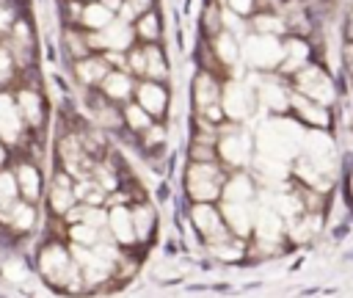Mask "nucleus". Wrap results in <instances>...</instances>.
Segmentation results:
<instances>
[{"label":"nucleus","mask_w":353,"mask_h":298,"mask_svg":"<svg viewBox=\"0 0 353 298\" xmlns=\"http://www.w3.org/2000/svg\"><path fill=\"white\" fill-rule=\"evenodd\" d=\"M303 130L295 124V121H287V119H273V121H265L259 135H256V146L262 152V157H270V160H290L292 155H298L303 149Z\"/></svg>","instance_id":"nucleus-1"},{"label":"nucleus","mask_w":353,"mask_h":298,"mask_svg":"<svg viewBox=\"0 0 353 298\" xmlns=\"http://www.w3.org/2000/svg\"><path fill=\"white\" fill-rule=\"evenodd\" d=\"M41 270L44 276L52 281V284H63V287H80V273H77V265L69 262V254L58 246L47 248L41 254Z\"/></svg>","instance_id":"nucleus-2"},{"label":"nucleus","mask_w":353,"mask_h":298,"mask_svg":"<svg viewBox=\"0 0 353 298\" xmlns=\"http://www.w3.org/2000/svg\"><path fill=\"white\" fill-rule=\"evenodd\" d=\"M301 152H303V157H306L314 168H320L323 174L331 177L336 155H334V143H331V138H328L325 132H320V130L309 132V135L303 138V149H301Z\"/></svg>","instance_id":"nucleus-3"},{"label":"nucleus","mask_w":353,"mask_h":298,"mask_svg":"<svg viewBox=\"0 0 353 298\" xmlns=\"http://www.w3.org/2000/svg\"><path fill=\"white\" fill-rule=\"evenodd\" d=\"M218 188H221V171L210 163H196L190 171H188V190L193 199L199 201H207V199H215L218 196Z\"/></svg>","instance_id":"nucleus-4"},{"label":"nucleus","mask_w":353,"mask_h":298,"mask_svg":"<svg viewBox=\"0 0 353 298\" xmlns=\"http://www.w3.org/2000/svg\"><path fill=\"white\" fill-rule=\"evenodd\" d=\"M245 61L251 66H259V69H268V66H276L281 58H284V50L281 44L276 41V36H251L245 41Z\"/></svg>","instance_id":"nucleus-5"},{"label":"nucleus","mask_w":353,"mask_h":298,"mask_svg":"<svg viewBox=\"0 0 353 298\" xmlns=\"http://www.w3.org/2000/svg\"><path fill=\"white\" fill-rule=\"evenodd\" d=\"M298 88H301L306 97L317 99L320 105L334 102V86H331L328 74L320 72L317 66H309V69H303V72L298 74Z\"/></svg>","instance_id":"nucleus-6"},{"label":"nucleus","mask_w":353,"mask_h":298,"mask_svg":"<svg viewBox=\"0 0 353 298\" xmlns=\"http://www.w3.org/2000/svg\"><path fill=\"white\" fill-rule=\"evenodd\" d=\"M74 259H77L80 270L85 273L88 284H99V281L110 273V262H113V259L102 257L97 248H94V251H88V248H83V246H80V248L74 246Z\"/></svg>","instance_id":"nucleus-7"},{"label":"nucleus","mask_w":353,"mask_h":298,"mask_svg":"<svg viewBox=\"0 0 353 298\" xmlns=\"http://www.w3.org/2000/svg\"><path fill=\"white\" fill-rule=\"evenodd\" d=\"M130 41H132V30H130V25L124 19L108 22L102 28V33H97L91 39V44H102V47H110V50H124Z\"/></svg>","instance_id":"nucleus-8"},{"label":"nucleus","mask_w":353,"mask_h":298,"mask_svg":"<svg viewBox=\"0 0 353 298\" xmlns=\"http://www.w3.org/2000/svg\"><path fill=\"white\" fill-rule=\"evenodd\" d=\"M223 108L232 119H245L248 110H251V91L248 86L243 83H232L226 91H223Z\"/></svg>","instance_id":"nucleus-9"},{"label":"nucleus","mask_w":353,"mask_h":298,"mask_svg":"<svg viewBox=\"0 0 353 298\" xmlns=\"http://www.w3.org/2000/svg\"><path fill=\"white\" fill-rule=\"evenodd\" d=\"M193 221H196V226L201 229V235H204L207 240H212V243H226V232H223V226H221V221H218V215H215L212 207L199 204V207L193 210Z\"/></svg>","instance_id":"nucleus-10"},{"label":"nucleus","mask_w":353,"mask_h":298,"mask_svg":"<svg viewBox=\"0 0 353 298\" xmlns=\"http://www.w3.org/2000/svg\"><path fill=\"white\" fill-rule=\"evenodd\" d=\"M248 152H251V138L245 132H232L221 141V155L226 163L232 166H240L248 160Z\"/></svg>","instance_id":"nucleus-11"},{"label":"nucleus","mask_w":353,"mask_h":298,"mask_svg":"<svg viewBox=\"0 0 353 298\" xmlns=\"http://www.w3.org/2000/svg\"><path fill=\"white\" fill-rule=\"evenodd\" d=\"M108 223L113 229V237L119 243H132L138 235H135V221H132V212H127L124 207H113L108 212Z\"/></svg>","instance_id":"nucleus-12"},{"label":"nucleus","mask_w":353,"mask_h":298,"mask_svg":"<svg viewBox=\"0 0 353 298\" xmlns=\"http://www.w3.org/2000/svg\"><path fill=\"white\" fill-rule=\"evenodd\" d=\"M19 110H17V105L11 102V97H6V94H0V135L6 138V141H17V135H19Z\"/></svg>","instance_id":"nucleus-13"},{"label":"nucleus","mask_w":353,"mask_h":298,"mask_svg":"<svg viewBox=\"0 0 353 298\" xmlns=\"http://www.w3.org/2000/svg\"><path fill=\"white\" fill-rule=\"evenodd\" d=\"M223 212H226V218H229V223H232V229H234L237 235H248V229H251L248 201H226Z\"/></svg>","instance_id":"nucleus-14"},{"label":"nucleus","mask_w":353,"mask_h":298,"mask_svg":"<svg viewBox=\"0 0 353 298\" xmlns=\"http://www.w3.org/2000/svg\"><path fill=\"white\" fill-rule=\"evenodd\" d=\"M279 210H259L256 215V235L262 240H279V232H281V221H279Z\"/></svg>","instance_id":"nucleus-15"},{"label":"nucleus","mask_w":353,"mask_h":298,"mask_svg":"<svg viewBox=\"0 0 353 298\" xmlns=\"http://www.w3.org/2000/svg\"><path fill=\"white\" fill-rule=\"evenodd\" d=\"M292 105H295V110H298L303 119H309L312 124H320V127H323V124L328 121V113L320 108V102H317V99H314V102H309V99H303V97H298V94H295V97H292Z\"/></svg>","instance_id":"nucleus-16"},{"label":"nucleus","mask_w":353,"mask_h":298,"mask_svg":"<svg viewBox=\"0 0 353 298\" xmlns=\"http://www.w3.org/2000/svg\"><path fill=\"white\" fill-rule=\"evenodd\" d=\"M14 204H17V185H14L11 174H0V218L8 221Z\"/></svg>","instance_id":"nucleus-17"},{"label":"nucleus","mask_w":353,"mask_h":298,"mask_svg":"<svg viewBox=\"0 0 353 298\" xmlns=\"http://www.w3.org/2000/svg\"><path fill=\"white\" fill-rule=\"evenodd\" d=\"M138 99H141V105H143L149 113H160V110L165 108V94H163V88H157V86H141V88H138Z\"/></svg>","instance_id":"nucleus-18"},{"label":"nucleus","mask_w":353,"mask_h":298,"mask_svg":"<svg viewBox=\"0 0 353 298\" xmlns=\"http://www.w3.org/2000/svg\"><path fill=\"white\" fill-rule=\"evenodd\" d=\"M72 201H74V190H69L66 179H63V177H58V182L52 185V199H50L52 210H58V212H66V210L72 207Z\"/></svg>","instance_id":"nucleus-19"},{"label":"nucleus","mask_w":353,"mask_h":298,"mask_svg":"<svg viewBox=\"0 0 353 298\" xmlns=\"http://www.w3.org/2000/svg\"><path fill=\"white\" fill-rule=\"evenodd\" d=\"M215 99H218V88H215V83H212L207 74H201V77L196 80V102H199V108L204 110V108L215 105Z\"/></svg>","instance_id":"nucleus-20"},{"label":"nucleus","mask_w":353,"mask_h":298,"mask_svg":"<svg viewBox=\"0 0 353 298\" xmlns=\"http://www.w3.org/2000/svg\"><path fill=\"white\" fill-rule=\"evenodd\" d=\"M251 179L248 177H234L229 185H226V190H223V196H226V201H248L251 199Z\"/></svg>","instance_id":"nucleus-21"},{"label":"nucleus","mask_w":353,"mask_h":298,"mask_svg":"<svg viewBox=\"0 0 353 298\" xmlns=\"http://www.w3.org/2000/svg\"><path fill=\"white\" fill-rule=\"evenodd\" d=\"M259 91H262V102H265L268 108H273V110H284V108H287V94H284L276 83H262Z\"/></svg>","instance_id":"nucleus-22"},{"label":"nucleus","mask_w":353,"mask_h":298,"mask_svg":"<svg viewBox=\"0 0 353 298\" xmlns=\"http://www.w3.org/2000/svg\"><path fill=\"white\" fill-rule=\"evenodd\" d=\"M17 177H19V185H22L25 199H36L39 196V171L30 168V166H22Z\"/></svg>","instance_id":"nucleus-23"},{"label":"nucleus","mask_w":353,"mask_h":298,"mask_svg":"<svg viewBox=\"0 0 353 298\" xmlns=\"http://www.w3.org/2000/svg\"><path fill=\"white\" fill-rule=\"evenodd\" d=\"M284 61V69H298V66H303V61H306V44L303 41H290L287 44V55L281 58Z\"/></svg>","instance_id":"nucleus-24"},{"label":"nucleus","mask_w":353,"mask_h":298,"mask_svg":"<svg viewBox=\"0 0 353 298\" xmlns=\"http://www.w3.org/2000/svg\"><path fill=\"white\" fill-rule=\"evenodd\" d=\"M85 19V25H91V28H97V30H102L108 22H110V8L108 6H91V8H85V14H83Z\"/></svg>","instance_id":"nucleus-25"},{"label":"nucleus","mask_w":353,"mask_h":298,"mask_svg":"<svg viewBox=\"0 0 353 298\" xmlns=\"http://www.w3.org/2000/svg\"><path fill=\"white\" fill-rule=\"evenodd\" d=\"M77 74H80L85 83L105 80V63H102V61H83V63H77Z\"/></svg>","instance_id":"nucleus-26"},{"label":"nucleus","mask_w":353,"mask_h":298,"mask_svg":"<svg viewBox=\"0 0 353 298\" xmlns=\"http://www.w3.org/2000/svg\"><path fill=\"white\" fill-rule=\"evenodd\" d=\"M105 91L110 94V97H124L127 91H130V80L121 74V72H113V74H105Z\"/></svg>","instance_id":"nucleus-27"},{"label":"nucleus","mask_w":353,"mask_h":298,"mask_svg":"<svg viewBox=\"0 0 353 298\" xmlns=\"http://www.w3.org/2000/svg\"><path fill=\"white\" fill-rule=\"evenodd\" d=\"M33 210L28 207V204H14V210H11V215H8V223L11 226H17V229H28V226H33Z\"/></svg>","instance_id":"nucleus-28"},{"label":"nucleus","mask_w":353,"mask_h":298,"mask_svg":"<svg viewBox=\"0 0 353 298\" xmlns=\"http://www.w3.org/2000/svg\"><path fill=\"white\" fill-rule=\"evenodd\" d=\"M74 199H85L88 204H99V201H102V188H97L94 182L83 179V182L74 188Z\"/></svg>","instance_id":"nucleus-29"},{"label":"nucleus","mask_w":353,"mask_h":298,"mask_svg":"<svg viewBox=\"0 0 353 298\" xmlns=\"http://www.w3.org/2000/svg\"><path fill=\"white\" fill-rule=\"evenodd\" d=\"M72 237H74L80 246H97V243H99L97 226H91V223H77V226L72 229Z\"/></svg>","instance_id":"nucleus-30"},{"label":"nucleus","mask_w":353,"mask_h":298,"mask_svg":"<svg viewBox=\"0 0 353 298\" xmlns=\"http://www.w3.org/2000/svg\"><path fill=\"white\" fill-rule=\"evenodd\" d=\"M19 105H22V113L28 116V121H39V119H41V108H39V97H36V94L25 91V94L19 97Z\"/></svg>","instance_id":"nucleus-31"},{"label":"nucleus","mask_w":353,"mask_h":298,"mask_svg":"<svg viewBox=\"0 0 353 298\" xmlns=\"http://www.w3.org/2000/svg\"><path fill=\"white\" fill-rule=\"evenodd\" d=\"M132 221H135V235L138 237H146L149 229H152V210L149 207H138L132 212Z\"/></svg>","instance_id":"nucleus-32"},{"label":"nucleus","mask_w":353,"mask_h":298,"mask_svg":"<svg viewBox=\"0 0 353 298\" xmlns=\"http://www.w3.org/2000/svg\"><path fill=\"white\" fill-rule=\"evenodd\" d=\"M215 47H218V55H221L226 63H234V61H237V47H234V41H232V36H218Z\"/></svg>","instance_id":"nucleus-33"},{"label":"nucleus","mask_w":353,"mask_h":298,"mask_svg":"<svg viewBox=\"0 0 353 298\" xmlns=\"http://www.w3.org/2000/svg\"><path fill=\"white\" fill-rule=\"evenodd\" d=\"M3 273H6V279H8L11 284H19V281L28 279V270H25V265H22L19 259H8L6 268H3Z\"/></svg>","instance_id":"nucleus-34"},{"label":"nucleus","mask_w":353,"mask_h":298,"mask_svg":"<svg viewBox=\"0 0 353 298\" xmlns=\"http://www.w3.org/2000/svg\"><path fill=\"white\" fill-rule=\"evenodd\" d=\"M146 72L154 77H165V63L157 50H146Z\"/></svg>","instance_id":"nucleus-35"},{"label":"nucleus","mask_w":353,"mask_h":298,"mask_svg":"<svg viewBox=\"0 0 353 298\" xmlns=\"http://www.w3.org/2000/svg\"><path fill=\"white\" fill-rule=\"evenodd\" d=\"M127 121H130L135 130H146V127H149V116L143 113V105H141V108H138V105L127 108Z\"/></svg>","instance_id":"nucleus-36"},{"label":"nucleus","mask_w":353,"mask_h":298,"mask_svg":"<svg viewBox=\"0 0 353 298\" xmlns=\"http://www.w3.org/2000/svg\"><path fill=\"white\" fill-rule=\"evenodd\" d=\"M138 30H141V36L154 39V36H157V19H154V17H143L141 25H138Z\"/></svg>","instance_id":"nucleus-37"},{"label":"nucleus","mask_w":353,"mask_h":298,"mask_svg":"<svg viewBox=\"0 0 353 298\" xmlns=\"http://www.w3.org/2000/svg\"><path fill=\"white\" fill-rule=\"evenodd\" d=\"M256 28L259 30H268V33H276V30H281V22L273 19V17H259L256 19Z\"/></svg>","instance_id":"nucleus-38"},{"label":"nucleus","mask_w":353,"mask_h":298,"mask_svg":"<svg viewBox=\"0 0 353 298\" xmlns=\"http://www.w3.org/2000/svg\"><path fill=\"white\" fill-rule=\"evenodd\" d=\"M14 47H17L19 55L25 58V50H28V28H25V25H17V41H14Z\"/></svg>","instance_id":"nucleus-39"},{"label":"nucleus","mask_w":353,"mask_h":298,"mask_svg":"<svg viewBox=\"0 0 353 298\" xmlns=\"http://www.w3.org/2000/svg\"><path fill=\"white\" fill-rule=\"evenodd\" d=\"M97 119H99L102 124H108V127H113V124L119 121V119H116V113H113V110H108V108H102V105H99V110H97Z\"/></svg>","instance_id":"nucleus-40"},{"label":"nucleus","mask_w":353,"mask_h":298,"mask_svg":"<svg viewBox=\"0 0 353 298\" xmlns=\"http://www.w3.org/2000/svg\"><path fill=\"white\" fill-rule=\"evenodd\" d=\"M226 3H229V8H232V11H237V14L251 11V0H226Z\"/></svg>","instance_id":"nucleus-41"},{"label":"nucleus","mask_w":353,"mask_h":298,"mask_svg":"<svg viewBox=\"0 0 353 298\" xmlns=\"http://www.w3.org/2000/svg\"><path fill=\"white\" fill-rule=\"evenodd\" d=\"M130 63H132V69H135V72H146V52H135Z\"/></svg>","instance_id":"nucleus-42"},{"label":"nucleus","mask_w":353,"mask_h":298,"mask_svg":"<svg viewBox=\"0 0 353 298\" xmlns=\"http://www.w3.org/2000/svg\"><path fill=\"white\" fill-rule=\"evenodd\" d=\"M97 174H99L97 179H102V185H105V188H113V185H116V179L110 177V171H108V168H97Z\"/></svg>","instance_id":"nucleus-43"},{"label":"nucleus","mask_w":353,"mask_h":298,"mask_svg":"<svg viewBox=\"0 0 353 298\" xmlns=\"http://www.w3.org/2000/svg\"><path fill=\"white\" fill-rule=\"evenodd\" d=\"M8 69H11V58H8V52H0V80L8 74Z\"/></svg>","instance_id":"nucleus-44"},{"label":"nucleus","mask_w":353,"mask_h":298,"mask_svg":"<svg viewBox=\"0 0 353 298\" xmlns=\"http://www.w3.org/2000/svg\"><path fill=\"white\" fill-rule=\"evenodd\" d=\"M69 50H72V55H80V52H83V44H80V39L69 36Z\"/></svg>","instance_id":"nucleus-45"},{"label":"nucleus","mask_w":353,"mask_h":298,"mask_svg":"<svg viewBox=\"0 0 353 298\" xmlns=\"http://www.w3.org/2000/svg\"><path fill=\"white\" fill-rule=\"evenodd\" d=\"M132 14H135V8H132V6L127 3V6L121 8V19H124V22H130V17H132Z\"/></svg>","instance_id":"nucleus-46"},{"label":"nucleus","mask_w":353,"mask_h":298,"mask_svg":"<svg viewBox=\"0 0 353 298\" xmlns=\"http://www.w3.org/2000/svg\"><path fill=\"white\" fill-rule=\"evenodd\" d=\"M8 25H11V14L0 8V28H8Z\"/></svg>","instance_id":"nucleus-47"},{"label":"nucleus","mask_w":353,"mask_h":298,"mask_svg":"<svg viewBox=\"0 0 353 298\" xmlns=\"http://www.w3.org/2000/svg\"><path fill=\"white\" fill-rule=\"evenodd\" d=\"M163 135H165V132H163L160 127H152V132H149V141H160Z\"/></svg>","instance_id":"nucleus-48"},{"label":"nucleus","mask_w":353,"mask_h":298,"mask_svg":"<svg viewBox=\"0 0 353 298\" xmlns=\"http://www.w3.org/2000/svg\"><path fill=\"white\" fill-rule=\"evenodd\" d=\"M130 6H132L135 11H141V8H146V6H149V0H130Z\"/></svg>","instance_id":"nucleus-49"},{"label":"nucleus","mask_w":353,"mask_h":298,"mask_svg":"<svg viewBox=\"0 0 353 298\" xmlns=\"http://www.w3.org/2000/svg\"><path fill=\"white\" fill-rule=\"evenodd\" d=\"M347 63H350V72H353V44L347 47Z\"/></svg>","instance_id":"nucleus-50"},{"label":"nucleus","mask_w":353,"mask_h":298,"mask_svg":"<svg viewBox=\"0 0 353 298\" xmlns=\"http://www.w3.org/2000/svg\"><path fill=\"white\" fill-rule=\"evenodd\" d=\"M105 6L108 8H119V0H105Z\"/></svg>","instance_id":"nucleus-51"},{"label":"nucleus","mask_w":353,"mask_h":298,"mask_svg":"<svg viewBox=\"0 0 353 298\" xmlns=\"http://www.w3.org/2000/svg\"><path fill=\"white\" fill-rule=\"evenodd\" d=\"M350 36H353V19H350Z\"/></svg>","instance_id":"nucleus-52"},{"label":"nucleus","mask_w":353,"mask_h":298,"mask_svg":"<svg viewBox=\"0 0 353 298\" xmlns=\"http://www.w3.org/2000/svg\"><path fill=\"white\" fill-rule=\"evenodd\" d=\"M0 163H3V149H0Z\"/></svg>","instance_id":"nucleus-53"},{"label":"nucleus","mask_w":353,"mask_h":298,"mask_svg":"<svg viewBox=\"0 0 353 298\" xmlns=\"http://www.w3.org/2000/svg\"><path fill=\"white\" fill-rule=\"evenodd\" d=\"M350 188H353V179H350Z\"/></svg>","instance_id":"nucleus-54"}]
</instances>
